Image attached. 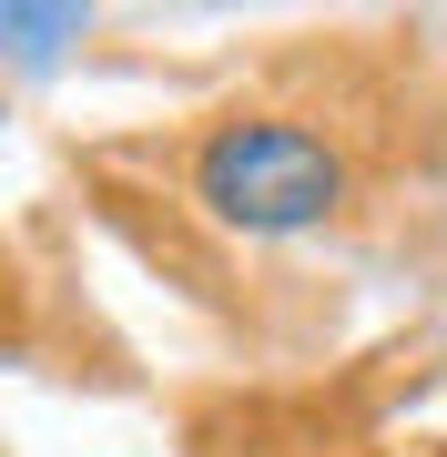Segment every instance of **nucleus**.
Here are the masks:
<instances>
[{"instance_id":"1","label":"nucleus","mask_w":447,"mask_h":457,"mask_svg":"<svg viewBox=\"0 0 447 457\" xmlns=\"http://www.w3.org/2000/svg\"><path fill=\"white\" fill-rule=\"evenodd\" d=\"M183 183H194V204L214 213L224 234H254V245H285V234L335 224L346 194H356L346 153H335L315 122H295V112H224L194 143Z\"/></svg>"}]
</instances>
